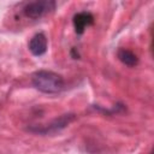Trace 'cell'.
<instances>
[{"label": "cell", "instance_id": "obj_2", "mask_svg": "<svg viewBox=\"0 0 154 154\" xmlns=\"http://www.w3.org/2000/svg\"><path fill=\"white\" fill-rule=\"evenodd\" d=\"M76 119V116L73 113H66L60 116L59 118L53 119L51 123L42 125V126H31L28 128L29 131L35 132V134H41V135H47V134H54L57 131H60L65 129L70 123H72Z\"/></svg>", "mask_w": 154, "mask_h": 154}, {"label": "cell", "instance_id": "obj_7", "mask_svg": "<svg viewBox=\"0 0 154 154\" xmlns=\"http://www.w3.org/2000/svg\"><path fill=\"white\" fill-rule=\"evenodd\" d=\"M71 53H72V57H73L75 59H77V58H78V53H76V52H75V48H72Z\"/></svg>", "mask_w": 154, "mask_h": 154}, {"label": "cell", "instance_id": "obj_3", "mask_svg": "<svg viewBox=\"0 0 154 154\" xmlns=\"http://www.w3.org/2000/svg\"><path fill=\"white\" fill-rule=\"evenodd\" d=\"M55 2L52 0H40V1H32L24 6V14L29 18H38L46 14L47 12L54 10Z\"/></svg>", "mask_w": 154, "mask_h": 154}, {"label": "cell", "instance_id": "obj_5", "mask_svg": "<svg viewBox=\"0 0 154 154\" xmlns=\"http://www.w3.org/2000/svg\"><path fill=\"white\" fill-rule=\"evenodd\" d=\"M94 22V17L89 12H79L75 14L73 17V25L77 34H82L85 29V26L91 25Z\"/></svg>", "mask_w": 154, "mask_h": 154}, {"label": "cell", "instance_id": "obj_1", "mask_svg": "<svg viewBox=\"0 0 154 154\" xmlns=\"http://www.w3.org/2000/svg\"><path fill=\"white\" fill-rule=\"evenodd\" d=\"M31 81L36 89L47 94L58 93L64 88L63 77L53 71H47V70L36 71L32 75Z\"/></svg>", "mask_w": 154, "mask_h": 154}, {"label": "cell", "instance_id": "obj_6", "mask_svg": "<svg viewBox=\"0 0 154 154\" xmlns=\"http://www.w3.org/2000/svg\"><path fill=\"white\" fill-rule=\"evenodd\" d=\"M118 58H119V60H120L123 64H125V65H128V66H135V65L138 63L137 57H136L131 51L125 49V48H120V49L118 51Z\"/></svg>", "mask_w": 154, "mask_h": 154}, {"label": "cell", "instance_id": "obj_4", "mask_svg": "<svg viewBox=\"0 0 154 154\" xmlns=\"http://www.w3.org/2000/svg\"><path fill=\"white\" fill-rule=\"evenodd\" d=\"M29 49L36 57L42 55L47 51V38H46V36L42 32L36 34L29 42Z\"/></svg>", "mask_w": 154, "mask_h": 154}]
</instances>
